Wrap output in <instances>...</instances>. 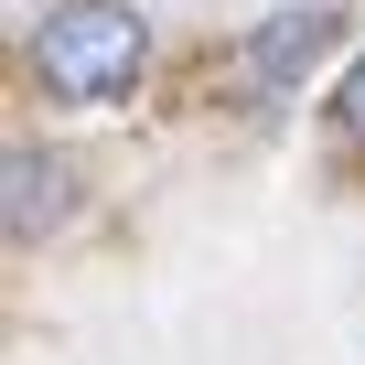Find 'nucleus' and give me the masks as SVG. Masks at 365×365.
I'll use <instances>...</instances> for the list:
<instances>
[{
    "label": "nucleus",
    "mask_w": 365,
    "mask_h": 365,
    "mask_svg": "<svg viewBox=\"0 0 365 365\" xmlns=\"http://www.w3.org/2000/svg\"><path fill=\"white\" fill-rule=\"evenodd\" d=\"M140 54H150V33H140V11H118V0H65V11L33 22V76H43L65 108L129 97Z\"/></svg>",
    "instance_id": "f257e3e1"
},
{
    "label": "nucleus",
    "mask_w": 365,
    "mask_h": 365,
    "mask_svg": "<svg viewBox=\"0 0 365 365\" xmlns=\"http://www.w3.org/2000/svg\"><path fill=\"white\" fill-rule=\"evenodd\" d=\"M333 33H344V11H312V0H301V11H279V22L247 43V86H258V97H290V86L333 54Z\"/></svg>",
    "instance_id": "f03ea898"
},
{
    "label": "nucleus",
    "mask_w": 365,
    "mask_h": 365,
    "mask_svg": "<svg viewBox=\"0 0 365 365\" xmlns=\"http://www.w3.org/2000/svg\"><path fill=\"white\" fill-rule=\"evenodd\" d=\"M65 182H76V172H65L54 150H11V247H33V237H43L65 205H76Z\"/></svg>",
    "instance_id": "7ed1b4c3"
},
{
    "label": "nucleus",
    "mask_w": 365,
    "mask_h": 365,
    "mask_svg": "<svg viewBox=\"0 0 365 365\" xmlns=\"http://www.w3.org/2000/svg\"><path fill=\"white\" fill-rule=\"evenodd\" d=\"M344 129H365V54H354V76H344Z\"/></svg>",
    "instance_id": "20e7f679"
}]
</instances>
